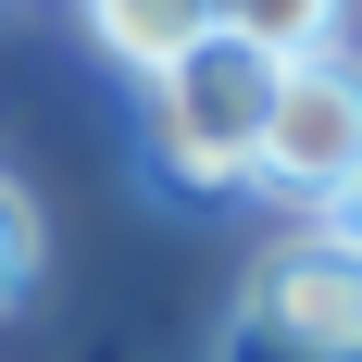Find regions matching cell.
Here are the masks:
<instances>
[{
  "mask_svg": "<svg viewBox=\"0 0 362 362\" xmlns=\"http://www.w3.org/2000/svg\"><path fill=\"white\" fill-rule=\"evenodd\" d=\"M362 163V63L350 50H313V63H275V125H262V200L288 213H325Z\"/></svg>",
  "mask_w": 362,
  "mask_h": 362,
  "instance_id": "cell-3",
  "label": "cell"
},
{
  "mask_svg": "<svg viewBox=\"0 0 362 362\" xmlns=\"http://www.w3.org/2000/svg\"><path fill=\"white\" fill-rule=\"evenodd\" d=\"M262 125H275V50H250L225 25L187 63L150 75V163H163V187L187 213H213V200H238L262 175Z\"/></svg>",
  "mask_w": 362,
  "mask_h": 362,
  "instance_id": "cell-1",
  "label": "cell"
},
{
  "mask_svg": "<svg viewBox=\"0 0 362 362\" xmlns=\"http://www.w3.org/2000/svg\"><path fill=\"white\" fill-rule=\"evenodd\" d=\"M37 288V213H25V187H0V313Z\"/></svg>",
  "mask_w": 362,
  "mask_h": 362,
  "instance_id": "cell-6",
  "label": "cell"
},
{
  "mask_svg": "<svg viewBox=\"0 0 362 362\" xmlns=\"http://www.w3.org/2000/svg\"><path fill=\"white\" fill-rule=\"evenodd\" d=\"M75 13H88V37H100L112 63L138 75H163V63H187V50H200V37H213V0H75Z\"/></svg>",
  "mask_w": 362,
  "mask_h": 362,
  "instance_id": "cell-4",
  "label": "cell"
},
{
  "mask_svg": "<svg viewBox=\"0 0 362 362\" xmlns=\"http://www.w3.org/2000/svg\"><path fill=\"white\" fill-rule=\"evenodd\" d=\"M313 225H325V238H350V250H362V163H350V187H337V200H325V213H313Z\"/></svg>",
  "mask_w": 362,
  "mask_h": 362,
  "instance_id": "cell-7",
  "label": "cell"
},
{
  "mask_svg": "<svg viewBox=\"0 0 362 362\" xmlns=\"http://www.w3.org/2000/svg\"><path fill=\"white\" fill-rule=\"evenodd\" d=\"M213 25L250 37V50H275V63H313V50H337L350 0H213Z\"/></svg>",
  "mask_w": 362,
  "mask_h": 362,
  "instance_id": "cell-5",
  "label": "cell"
},
{
  "mask_svg": "<svg viewBox=\"0 0 362 362\" xmlns=\"http://www.w3.org/2000/svg\"><path fill=\"white\" fill-rule=\"evenodd\" d=\"M213 362H362V250L300 225L238 275Z\"/></svg>",
  "mask_w": 362,
  "mask_h": 362,
  "instance_id": "cell-2",
  "label": "cell"
}]
</instances>
